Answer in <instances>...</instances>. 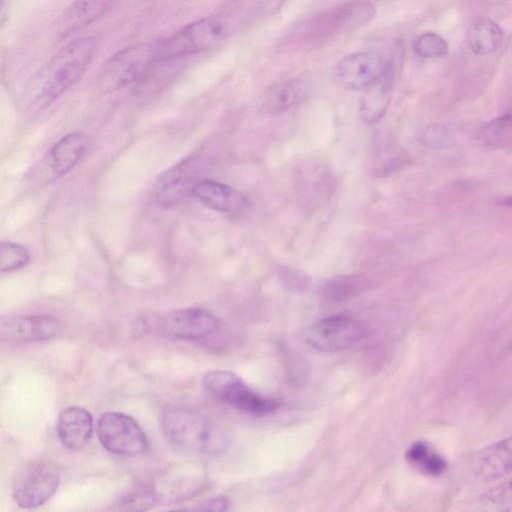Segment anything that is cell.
Returning <instances> with one entry per match:
<instances>
[{"instance_id": "obj_1", "label": "cell", "mask_w": 512, "mask_h": 512, "mask_svg": "<svg viewBox=\"0 0 512 512\" xmlns=\"http://www.w3.org/2000/svg\"><path fill=\"white\" fill-rule=\"evenodd\" d=\"M95 51L93 37L74 40L58 51L33 81L35 102L47 106L66 92L84 74Z\"/></svg>"}, {"instance_id": "obj_2", "label": "cell", "mask_w": 512, "mask_h": 512, "mask_svg": "<svg viewBox=\"0 0 512 512\" xmlns=\"http://www.w3.org/2000/svg\"><path fill=\"white\" fill-rule=\"evenodd\" d=\"M160 426L165 439L185 452L216 456L227 447L223 431L188 408H166L161 414Z\"/></svg>"}, {"instance_id": "obj_3", "label": "cell", "mask_w": 512, "mask_h": 512, "mask_svg": "<svg viewBox=\"0 0 512 512\" xmlns=\"http://www.w3.org/2000/svg\"><path fill=\"white\" fill-rule=\"evenodd\" d=\"M226 34V25L219 17L197 20L154 42L157 61L163 63L215 48Z\"/></svg>"}, {"instance_id": "obj_4", "label": "cell", "mask_w": 512, "mask_h": 512, "mask_svg": "<svg viewBox=\"0 0 512 512\" xmlns=\"http://www.w3.org/2000/svg\"><path fill=\"white\" fill-rule=\"evenodd\" d=\"M203 386L217 399L249 414L257 416L269 414L279 406L276 399L256 393L231 371L208 372L203 378Z\"/></svg>"}, {"instance_id": "obj_5", "label": "cell", "mask_w": 512, "mask_h": 512, "mask_svg": "<svg viewBox=\"0 0 512 512\" xmlns=\"http://www.w3.org/2000/svg\"><path fill=\"white\" fill-rule=\"evenodd\" d=\"M158 64L154 42L125 48L103 66L99 82L104 90H116L145 78Z\"/></svg>"}, {"instance_id": "obj_6", "label": "cell", "mask_w": 512, "mask_h": 512, "mask_svg": "<svg viewBox=\"0 0 512 512\" xmlns=\"http://www.w3.org/2000/svg\"><path fill=\"white\" fill-rule=\"evenodd\" d=\"M97 435L101 445L115 455L135 457L149 451L145 432L134 418L124 413H103L98 419Z\"/></svg>"}, {"instance_id": "obj_7", "label": "cell", "mask_w": 512, "mask_h": 512, "mask_svg": "<svg viewBox=\"0 0 512 512\" xmlns=\"http://www.w3.org/2000/svg\"><path fill=\"white\" fill-rule=\"evenodd\" d=\"M60 470L51 462L29 466L16 481L12 497L22 508H35L47 502L60 485Z\"/></svg>"}, {"instance_id": "obj_8", "label": "cell", "mask_w": 512, "mask_h": 512, "mask_svg": "<svg viewBox=\"0 0 512 512\" xmlns=\"http://www.w3.org/2000/svg\"><path fill=\"white\" fill-rule=\"evenodd\" d=\"M364 335V326L358 320L332 316L312 324L307 329L306 340L319 351L339 352L359 343Z\"/></svg>"}, {"instance_id": "obj_9", "label": "cell", "mask_w": 512, "mask_h": 512, "mask_svg": "<svg viewBox=\"0 0 512 512\" xmlns=\"http://www.w3.org/2000/svg\"><path fill=\"white\" fill-rule=\"evenodd\" d=\"M204 162L199 156H190L175 164L157 180L154 198L163 206L179 203L201 181Z\"/></svg>"}, {"instance_id": "obj_10", "label": "cell", "mask_w": 512, "mask_h": 512, "mask_svg": "<svg viewBox=\"0 0 512 512\" xmlns=\"http://www.w3.org/2000/svg\"><path fill=\"white\" fill-rule=\"evenodd\" d=\"M388 60L379 52L363 51L342 58L335 68V79L348 89H366L386 71Z\"/></svg>"}, {"instance_id": "obj_11", "label": "cell", "mask_w": 512, "mask_h": 512, "mask_svg": "<svg viewBox=\"0 0 512 512\" xmlns=\"http://www.w3.org/2000/svg\"><path fill=\"white\" fill-rule=\"evenodd\" d=\"M218 319L202 308H185L166 314L159 321V330L174 338L200 340L213 334Z\"/></svg>"}, {"instance_id": "obj_12", "label": "cell", "mask_w": 512, "mask_h": 512, "mask_svg": "<svg viewBox=\"0 0 512 512\" xmlns=\"http://www.w3.org/2000/svg\"><path fill=\"white\" fill-rule=\"evenodd\" d=\"M60 321L51 315L37 314L9 319L1 324L3 341L29 343L51 339L61 332Z\"/></svg>"}, {"instance_id": "obj_13", "label": "cell", "mask_w": 512, "mask_h": 512, "mask_svg": "<svg viewBox=\"0 0 512 512\" xmlns=\"http://www.w3.org/2000/svg\"><path fill=\"white\" fill-rule=\"evenodd\" d=\"M403 47L397 46L384 74L365 89L360 103V114L367 123L377 122L386 112L389 105L397 68L402 63Z\"/></svg>"}, {"instance_id": "obj_14", "label": "cell", "mask_w": 512, "mask_h": 512, "mask_svg": "<svg viewBox=\"0 0 512 512\" xmlns=\"http://www.w3.org/2000/svg\"><path fill=\"white\" fill-rule=\"evenodd\" d=\"M193 195L207 208L226 214H238L249 207L244 194L231 186L210 179H202Z\"/></svg>"}, {"instance_id": "obj_15", "label": "cell", "mask_w": 512, "mask_h": 512, "mask_svg": "<svg viewBox=\"0 0 512 512\" xmlns=\"http://www.w3.org/2000/svg\"><path fill=\"white\" fill-rule=\"evenodd\" d=\"M56 430L64 447L72 451L80 450L92 436L93 417L83 407H66L58 415Z\"/></svg>"}, {"instance_id": "obj_16", "label": "cell", "mask_w": 512, "mask_h": 512, "mask_svg": "<svg viewBox=\"0 0 512 512\" xmlns=\"http://www.w3.org/2000/svg\"><path fill=\"white\" fill-rule=\"evenodd\" d=\"M89 146L82 133H70L58 140L50 151V166L56 176L70 172L81 160Z\"/></svg>"}, {"instance_id": "obj_17", "label": "cell", "mask_w": 512, "mask_h": 512, "mask_svg": "<svg viewBox=\"0 0 512 512\" xmlns=\"http://www.w3.org/2000/svg\"><path fill=\"white\" fill-rule=\"evenodd\" d=\"M512 471V435L486 448L478 462L481 478L492 480Z\"/></svg>"}, {"instance_id": "obj_18", "label": "cell", "mask_w": 512, "mask_h": 512, "mask_svg": "<svg viewBox=\"0 0 512 512\" xmlns=\"http://www.w3.org/2000/svg\"><path fill=\"white\" fill-rule=\"evenodd\" d=\"M312 91L309 82L291 79L271 88L266 97V107L274 112H281L305 102Z\"/></svg>"}, {"instance_id": "obj_19", "label": "cell", "mask_w": 512, "mask_h": 512, "mask_svg": "<svg viewBox=\"0 0 512 512\" xmlns=\"http://www.w3.org/2000/svg\"><path fill=\"white\" fill-rule=\"evenodd\" d=\"M374 14L375 7L371 2H352L329 15L324 22V28L328 32L354 30L368 23Z\"/></svg>"}, {"instance_id": "obj_20", "label": "cell", "mask_w": 512, "mask_h": 512, "mask_svg": "<svg viewBox=\"0 0 512 512\" xmlns=\"http://www.w3.org/2000/svg\"><path fill=\"white\" fill-rule=\"evenodd\" d=\"M117 0H76L65 12L63 24L69 29L88 25L104 15Z\"/></svg>"}, {"instance_id": "obj_21", "label": "cell", "mask_w": 512, "mask_h": 512, "mask_svg": "<svg viewBox=\"0 0 512 512\" xmlns=\"http://www.w3.org/2000/svg\"><path fill=\"white\" fill-rule=\"evenodd\" d=\"M503 39V31L497 23L490 19H482L472 27L469 44L475 54L486 55L497 51Z\"/></svg>"}, {"instance_id": "obj_22", "label": "cell", "mask_w": 512, "mask_h": 512, "mask_svg": "<svg viewBox=\"0 0 512 512\" xmlns=\"http://www.w3.org/2000/svg\"><path fill=\"white\" fill-rule=\"evenodd\" d=\"M406 458L415 468L430 476H438L447 468L445 459L423 441L412 444Z\"/></svg>"}, {"instance_id": "obj_23", "label": "cell", "mask_w": 512, "mask_h": 512, "mask_svg": "<svg viewBox=\"0 0 512 512\" xmlns=\"http://www.w3.org/2000/svg\"><path fill=\"white\" fill-rule=\"evenodd\" d=\"M480 139L492 148L512 147V112L504 113L482 126Z\"/></svg>"}, {"instance_id": "obj_24", "label": "cell", "mask_w": 512, "mask_h": 512, "mask_svg": "<svg viewBox=\"0 0 512 512\" xmlns=\"http://www.w3.org/2000/svg\"><path fill=\"white\" fill-rule=\"evenodd\" d=\"M158 499L150 484L136 488L132 492L122 496L115 504L117 510L141 511L152 509L158 505Z\"/></svg>"}, {"instance_id": "obj_25", "label": "cell", "mask_w": 512, "mask_h": 512, "mask_svg": "<svg viewBox=\"0 0 512 512\" xmlns=\"http://www.w3.org/2000/svg\"><path fill=\"white\" fill-rule=\"evenodd\" d=\"M30 261V253L23 245L2 241L0 248V271L12 272L25 267Z\"/></svg>"}, {"instance_id": "obj_26", "label": "cell", "mask_w": 512, "mask_h": 512, "mask_svg": "<svg viewBox=\"0 0 512 512\" xmlns=\"http://www.w3.org/2000/svg\"><path fill=\"white\" fill-rule=\"evenodd\" d=\"M365 280L359 276H346L332 279L325 287V294L330 299L341 301L361 291Z\"/></svg>"}, {"instance_id": "obj_27", "label": "cell", "mask_w": 512, "mask_h": 512, "mask_svg": "<svg viewBox=\"0 0 512 512\" xmlns=\"http://www.w3.org/2000/svg\"><path fill=\"white\" fill-rule=\"evenodd\" d=\"M414 50L423 58L443 57L448 53V44L440 35L429 32L417 38Z\"/></svg>"}, {"instance_id": "obj_28", "label": "cell", "mask_w": 512, "mask_h": 512, "mask_svg": "<svg viewBox=\"0 0 512 512\" xmlns=\"http://www.w3.org/2000/svg\"><path fill=\"white\" fill-rule=\"evenodd\" d=\"M230 502L229 500L224 496H218L209 499L207 502H205L201 509L202 510H208V511H225L229 509Z\"/></svg>"}, {"instance_id": "obj_29", "label": "cell", "mask_w": 512, "mask_h": 512, "mask_svg": "<svg viewBox=\"0 0 512 512\" xmlns=\"http://www.w3.org/2000/svg\"><path fill=\"white\" fill-rule=\"evenodd\" d=\"M501 204L505 207H512V195L508 196L507 198L503 199L501 201Z\"/></svg>"}]
</instances>
